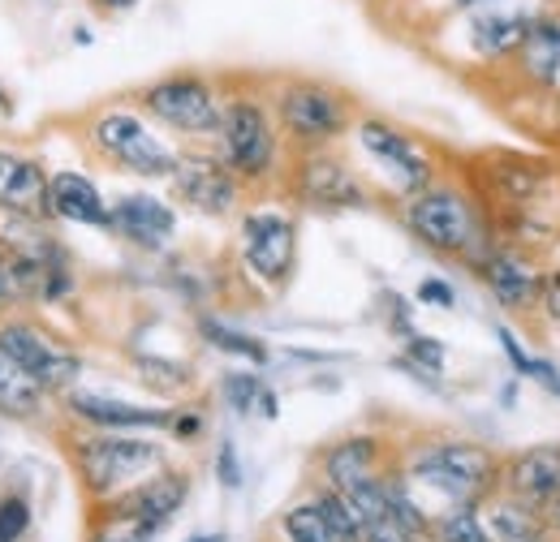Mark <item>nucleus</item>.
<instances>
[{
  "instance_id": "1",
  "label": "nucleus",
  "mask_w": 560,
  "mask_h": 542,
  "mask_svg": "<svg viewBox=\"0 0 560 542\" xmlns=\"http://www.w3.org/2000/svg\"><path fill=\"white\" fill-rule=\"evenodd\" d=\"M401 224L431 255L457 259L470 271L504 241L488 199L479 190H466V186H453V181H431L427 190L410 195L401 203Z\"/></svg>"
},
{
  "instance_id": "2",
  "label": "nucleus",
  "mask_w": 560,
  "mask_h": 542,
  "mask_svg": "<svg viewBox=\"0 0 560 542\" xmlns=\"http://www.w3.org/2000/svg\"><path fill=\"white\" fill-rule=\"evenodd\" d=\"M500 466L504 457H495L491 448L475 439H427L419 448L406 452L401 474L410 482V491H427L448 508H466V504H483L488 495L500 491Z\"/></svg>"
},
{
  "instance_id": "3",
  "label": "nucleus",
  "mask_w": 560,
  "mask_h": 542,
  "mask_svg": "<svg viewBox=\"0 0 560 542\" xmlns=\"http://www.w3.org/2000/svg\"><path fill=\"white\" fill-rule=\"evenodd\" d=\"M272 117L293 146L319 151L353 130V99L319 78H289L272 91Z\"/></svg>"
},
{
  "instance_id": "4",
  "label": "nucleus",
  "mask_w": 560,
  "mask_h": 542,
  "mask_svg": "<svg viewBox=\"0 0 560 542\" xmlns=\"http://www.w3.org/2000/svg\"><path fill=\"white\" fill-rule=\"evenodd\" d=\"M73 461L95 499H113V495L139 486L142 478L160 474L164 448L155 439L130 435V431H95L73 444Z\"/></svg>"
},
{
  "instance_id": "5",
  "label": "nucleus",
  "mask_w": 560,
  "mask_h": 542,
  "mask_svg": "<svg viewBox=\"0 0 560 542\" xmlns=\"http://www.w3.org/2000/svg\"><path fill=\"white\" fill-rule=\"evenodd\" d=\"M215 155L237 173V181H268L280 155V126L259 95H229L215 130Z\"/></svg>"
},
{
  "instance_id": "6",
  "label": "nucleus",
  "mask_w": 560,
  "mask_h": 542,
  "mask_svg": "<svg viewBox=\"0 0 560 542\" xmlns=\"http://www.w3.org/2000/svg\"><path fill=\"white\" fill-rule=\"evenodd\" d=\"M91 151L135 177H173L177 155H182L130 108H104L91 121Z\"/></svg>"
},
{
  "instance_id": "7",
  "label": "nucleus",
  "mask_w": 560,
  "mask_h": 542,
  "mask_svg": "<svg viewBox=\"0 0 560 542\" xmlns=\"http://www.w3.org/2000/svg\"><path fill=\"white\" fill-rule=\"evenodd\" d=\"M139 104L147 117H155L160 126L177 130L190 138H211L220 130V113H224V95L215 91V82L203 73H168L155 78L139 91Z\"/></svg>"
},
{
  "instance_id": "8",
  "label": "nucleus",
  "mask_w": 560,
  "mask_h": 542,
  "mask_svg": "<svg viewBox=\"0 0 560 542\" xmlns=\"http://www.w3.org/2000/svg\"><path fill=\"white\" fill-rule=\"evenodd\" d=\"M353 134H358V146L366 151V160L380 168V177L401 199L419 195V190H427L440 177L431 151H422L415 138L406 134V130H397L393 121H384V117H358L353 121Z\"/></svg>"
},
{
  "instance_id": "9",
  "label": "nucleus",
  "mask_w": 560,
  "mask_h": 542,
  "mask_svg": "<svg viewBox=\"0 0 560 542\" xmlns=\"http://www.w3.org/2000/svg\"><path fill=\"white\" fill-rule=\"evenodd\" d=\"M242 263L250 275H259L268 288L289 284V275L298 268V224L293 215H284L277 207H255L242 215Z\"/></svg>"
},
{
  "instance_id": "10",
  "label": "nucleus",
  "mask_w": 560,
  "mask_h": 542,
  "mask_svg": "<svg viewBox=\"0 0 560 542\" xmlns=\"http://www.w3.org/2000/svg\"><path fill=\"white\" fill-rule=\"evenodd\" d=\"M293 199L311 211H362L371 203V190L346 160L319 146L293 160Z\"/></svg>"
},
{
  "instance_id": "11",
  "label": "nucleus",
  "mask_w": 560,
  "mask_h": 542,
  "mask_svg": "<svg viewBox=\"0 0 560 542\" xmlns=\"http://www.w3.org/2000/svg\"><path fill=\"white\" fill-rule=\"evenodd\" d=\"M475 190L491 203V211L535 207V199L552 186V164L522 151H488L475 160Z\"/></svg>"
},
{
  "instance_id": "12",
  "label": "nucleus",
  "mask_w": 560,
  "mask_h": 542,
  "mask_svg": "<svg viewBox=\"0 0 560 542\" xmlns=\"http://www.w3.org/2000/svg\"><path fill=\"white\" fill-rule=\"evenodd\" d=\"M0 353H9L44 392H70L73 379L82 375V357L73 349L22 319L0 323Z\"/></svg>"
},
{
  "instance_id": "13",
  "label": "nucleus",
  "mask_w": 560,
  "mask_h": 542,
  "mask_svg": "<svg viewBox=\"0 0 560 542\" xmlns=\"http://www.w3.org/2000/svg\"><path fill=\"white\" fill-rule=\"evenodd\" d=\"M479 284L491 293V302L517 319L539 315V288H544V263L535 250L500 241L488 259L475 268Z\"/></svg>"
},
{
  "instance_id": "14",
  "label": "nucleus",
  "mask_w": 560,
  "mask_h": 542,
  "mask_svg": "<svg viewBox=\"0 0 560 542\" xmlns=\"http://www.w3.org/2000/svg\"><path fill=\"white\" fill-rule=\"evenodd\" d=\"M168 181H173V195L199 215H229L242 199L237 173L215 151H182Z\"/></svg>"
},
{
  "instance_id": "15",
  "label": "nucleus",
  "mask_w": 560,
  "mask_h": 542,
  "mask_svg": "<svg viewBox=\"0 0 560 542\" xmlns=\"http://www.w3.org/2000/svg\"><path fill=\"white\" fill-rule=\"evenodd\" d=\"M500 491L530 504V508H544L548 499L560 495V444H535V448H522L513 457H504L500 466Z\"/></svg>"
},
{
  "instance_id": "16",
  "label": "nucleus",
  "mask_w": 560,
  "mask_h": 542,
  "mask_svg": "<svg viewBox=\"0 0 560 542\" xmlns=\"http://www.w3.org/2000/svg\"><path fill=\"white\" fill-rule=\"evenodd\" d=\"M186 495H190V478L182 474V470H160V474L142 478L139 486H130V491H121V495H113V499H104L113 512H126V517H139L147 526H155V530H164L177 512H182V504H186Z\"/></svg>"
},
{
  "instance_id": "17",
  "label": "nucleus",
  "mask_w": 560,
  "mask_h": 542,
  "mask_svg": "<svg viewBox=\"0 0 560 542\" xmlns=\"http://www.w3.org/2000/svg\"><path fill=\"white\" fill-rule=\"evenodd\" d=\"M66 409L95 431H168V422H173V409L130 405V401H113V397L78 392V388L66 392Z\"/></svg>"
},
{
  "instance_id": "18",
  "label": "nucleus",
  "mask_w": 560,
  "mask_h": 542,
  "mask_svg": "<svg viewBox=\"0 0 560 542\" xmlns=\"http://www.w3.org/2000/svg\"><path fill=\"white\" fill-rule=\"evenodd\" d=\"M380 466H384V444L375 435H350V439H337L319 452V482L346 495L358 482L384 474Z\"/></svg>"
},
{
  "instance_id": "19",
  "label": "nucleus",
  "mask_w": 560,
  "mask_h": 542,
  "mask_svg": "<svg viewBox=\"0 0 560 542\" xmlns=\"http://www.w3.org/2000/svg\"><path fill=\"white\" fill-rule=\"evenodd\" d=\"M113 228L142 250H164L177 233V211L151 195H126L113 203Z\"/></svg>"
},
{
  "instance_id": "20",
  "label": "nucleus",
  "mask_w": 560,
  "mask_h": 542,
  "mask_svg": "<svg viewBox=\"0 0 560 542\" xmlns=\"http://www.w3.org/2000/svg\"><path fill=\"white\" fill-rule=\"evenodd\" d=\"M0 207L22 215V220L48 215V173L39 160L0 151Z\"/></svg>"
},
{
  "instance_id": "21",
  "label": "nucleus",
  "mask_w": 560,
  "mask_h": 542,
  "mask_svg": "<svg viewBox=\"0 0 560 542\" xmlns=\"http://www.w3.org/2000/svg\"><path fill=\"white\" fill-rule=\"evenodd\" d=\"M48 215L91 224V228H113V207L104 203L100 186L82 173H52L48 177Z\"/></svg>"
},
{
  "instance_id": "22",
  "label": "nucleus",
  "mask_w": 560,
  "mask_h": 542,
  "mask_svg": "<svg viewBox=\"0 0 560 542\" xmlns=\"http://www.w3.org/2000/svg\"><path fill=\"white\" fill-rule=\"evenodd\" d=\"M517 78H526L530 86H557L560 78V9L535 13L530 35L522 44V52L513 57Z\"/></svg>"
},
{
  "instance_id": "23",
  "label": "nucleus",
  "mask_w": 560,
  "mask_h": 542,
  "mask_svg": "<svg viewBox=\"0 0 560 542\" xmlns=\"http://www.w3.org/2000/svg\"><path fill=\"white\" fill-rule=\"evenodd\" d=\"M530 22L535 13H522V9H509V13L483 9L470 17V44L483 61H513L530 35Z\"/></svg>"
},
{
  "instance_id": "24",
  "label": "nucleus",
  "mask_w": 560,
  "mask_h": 542,
  "mask_svg": "<svg viewBox=\"0 0 560 542\" xmlns=\"http://www.w3.org/2000/svg\"><path fill=\"white\" fill-rule=\"evenodd\" d=\"M483 526L495 542H552L544 526V508H530L504 491L483 499Z\"/></svg>"
},
{
  "instance_id": "25",
  "label": "nucleus",
  "mask_w": 560,
  "mask_h": 542,
  "mask_svg": "<svg viewBox=\"0 0 560 542\" xmlns=\"http://www.w3.org/2000/svg\"><path fill=\"white\" fill-rule=\"evenodd\" d=\"M220 397L229 401L233 413H246V417H280V401L277 392L259 379V375H246V370H229L220 379Z\"/></svg>"
},
{
  "instance_id": "26",
  "label": "nucleus",
  "mask_w": 560,
  "mask_h": 542,
  "mask_svg": "<svg viewBox=\"0 0 560 542\" xmlns=\"http://www.w3.org/2000/svg\"><path fill=\"white\" fill-rule=\"evenodd\" d=\"M0 413H9V417H39L44 413V388L9 353H0Z\"/></svg>"
},
{
  "instance_id": "27",
  "label": "nucleus",
  "mask_w": 560,
  "mask_h": 542,
  "mask_svg": "<svg viewBox=\"0 0 560 542\" xmlns=\"http://www.w3.org/2000/svg\"><path fill=\"white\" fill-rule=\"evenodd\" d=\"M199 337L208 340L215 353L242 357V362H250V366H268V357H272V349H268L264 340L246 337V332H237V328H229V323H220V319H211V315L199 319Z\"/></svg>"
},
{
  "instance_id": "28",
  "label": "nucleus",
  "mask_w": 560,
  "mask_h": 542,
  "mask_svg": "<svg viewBox=\"0 0 560 542\" xmlns=\"http://www.w3.org/2000/svg\"><path fill=\"white\" fill-rule=\"evenodd\" d=\"M315 508H319V517H324V526H328V534L337 542H366V530H362V517L353 512V504L341 495V491H332V486H319L315 491Z\"/></svg>"
},
{
  "instance_id": "29",
  "label": "nucleus",
  "mask_w": 560,
  "mask_h": 542,
  "mask_svg": "<svg viewBox=\"0 0 560 542\" xmlns=\"http://www.w3.org/2000/svg\"><path fill=\"white\" fill-rule=\"evenodd\" d=\"M435 542H495L483 526V504L448 508L435 517Z\"/></svg>"
},
{
  "instance_id": "30",
  "label": "nucleus",
  "mask_w": 560,
  "mask_h": 542,
  "mask_svg": "<svg viewBox=\"0 0 560 542\" xmlns=\"http://www.w3.org/2000/svg\"><path fill=\"white\" fill-rule=\"evenodd\" d=\"M280 530H284V539L289 542H337L332 534H328V526H324V517H319L315 499L293 504V508L280 517Z\"/></svg>"
},
{
  "instance_id": "31",
  "label": "nucleus",
  "mask_w": 560,
  "mask_h": 542,
  "mask_svg": "<svg viewBox=\"0 0 560 542\" xmlns=\"http://www.w3.org/2000/svg\"><path fill=\"white\" fill-rule=\"evenodd\" d=\"M155 534H160V530L147 526V521H139V517H126V512L104 508V517H100V526H95L91 542H151Z\"/></svg>"
},
{
  "instance_id": "32",
  "label": "nucleus",
  "mask_w": 560,
  "mask_h": 542,
  "mask_svg": "<svg viewBox=\"0 0 560 542\" xmlns=\"http://www.w3.org/2000/svg\"><path fill=\"white\" fill-rule=\"evenodd\" d=\"M139 375L147 388L164 392V397H177V392H190V370L182 362H160V357H139Z\"/></svg>"
},
{
  "instance_id": "33",
  "label": "nucleus",
  "mask_w": 560,
  "mask_h": 542,
  "mask_svg": "<svg viewBox=\"0 0 560 542\" xmlns=\"http://www.w3.org/2000/svg\"><path fill=\"white\" fill-rule=\"evenodd\" d=\"M31 530V504L22 495H4L0 499V542H18Z\"/></svg>"
},
{
  "instance_id": "34",
  "label": "nucleus",
  "mask_w": 560,
  "mask_h": 542,
  "mask_svg": "<svg viewBox=\"0 0 560 542\" xmlns=\"http://www.w3.org/2000/svg\"><path fill=\"white\" fill-rule=\"evenodd\" d=\"M495 340H500V349H504V357H509L513 375H517V379H530V375H535V362H539V357H530V353H526V344L513 337L509 328H495Z\"/></svg>"
},
{
  "instance_id": "35",
  "label": "nucleus",
  "mask_w": 560,
  "mask_h": 542,
  "mask_svg": "<svg viewBox=\"0 0 560 542\" xmlns=\"http://www.w3.org/2000/svg\"><path fill=\"white\" fill-rule=\"evenodd\" d=\"M539 319L560 328V263L544 268V288H539Z\"/></svg>"
},
{
  "instance_id": "36",
  "label": "nucleus",
  "mask_w": 560,
  "mask_h": 542,
  "mask_svg": "<svg viewBox=\"0 0 560 542\" xmlns=\"http://www.w3.org/2000/svg\"><path fill=\"white\" fill-rule=\"evenodd\" d=\"M419 302L422 306H435V310H453V306H457V293H453V284H448V280L427 275V280L419 284Z\"/></svg>"
},
{
  "instance_id": "37",
  "label": "nucleus",
  "mask_w": 560,
  "mask_h": 542,
  "mask_svg": "<svg viewBox=\"0 0 560 542\" xmlns=\"http://www.w3.org/2000/svg\"><path fill=\"white\" fill-rule=\"evenodd\" d=\"M215 478H220V486H229V491H237V486H242V461H237L233 439H224V444H220V452H215Z\"/></svg>"
},
{
  "instance_id": "38",
  "label": "nucleus",
  "mask_w": 560,
  "mask_h": 542,
  "mask_svg": "<svg viewBox=\"0 0 560 542\" xmlns=\"http://www.w3.org/2000/svg\"><path fill=\"white\" fill-rule=\"evenodd\" d=\"M168 431H173L177 439H195V435H203V413H199V409H173Z\"/></svg>"
},
{
  "instance_id": "39",
  "label": "nucleus",
  "mask_w": 560,
  "mask_h": 542,
  "mask_svg": "<svg viewBox=\"0 0 560 542\" xmlns=\"http://www.w3.org/2000/svg\"><path fill=\"white\" fill-rule=\"evenodd\" d=\"M366 542H415V539L401 534L393 521H380V526H366Z\"/></svg>"
},
{
  "instance_id": "40",
  "label": "nucleus",
  "mask_w": 560,
  "mask_h": 542,
  "mask_svg": "<svg viewBox=\"0 0 560 542\" xmlns=\"http://www.w3.org/2000/svg\"><path fill=\"white\" fill-rule=\"evenodd\" d=\"M544 526H548V534H552V542H560V495H557V499H548V504H544Z\"/></svg>"
},
{
  "instance_id": "41",
  "label": "nucleus",
  "mask_w": 560,
  "mask_h": 542,
  "mask_svg": "<svg viewBox=\"0 0 560 542\" xmlns=\"http://www.w3.org/2000/svg\"><path fill=\"white\" fill-rule=\"evenodd\" d=\"M95 4H100V9H108V13H130L139 0H95Z\"/></svg>"
},
{
  "instance_id": "42",
  "label": "nucleus",
  "mask_w": 560,
  "mask_h": 542,
  "mask_svg": "<svg viewBox=\"0 0 560 542\" xmlns=\"http://www.w3.org/2000/svg\"><path fill=\"white\" fill-rule=\"evenodd\" d=\"M13 302V293H9V275H4V263H0V310Z\"/></svg>"
},
{
  "instance_id": "43",
  "label": "nucleus",
  "mask_w": 560,
  "mask_h": 542,
  "mask_svg": "<svg viewBox=\"0 0 560 542\" xmlns=\"http://www.w3.org/2000/svg\"><path fill=\"white\" fill-rule=\"evenodd\" d=\"M457 9H479V4H488V0H453Z\"/></svg>"
},
{
  "instance_id": "44",
  "label": "nucleus",
  "mask_w": 560,
  "mask_h": 542,
  "mask_svg": "<svg viewBox=\"0 0 560 542\" xmlns=\"http://www.w3.org/2000/svg\"><path fill=\"white\" fill-rule=\"evenodd\" d=\"M186 542H224L220 534H195V539H186Z\"/></svg>"
},
{
  "instance_id": "45",
  "label": "nucleus",
  "mask_w": 560,
  "mask_h": 542,
  "mask_svg": "<svg viewBox=\"0 0 560 542\" xmlns=\"http://www.w3.org/2000/svg\"><path fill=\"white\" fill-rule=\"evenodd\" d=\"M557 250H560V241H557Z\"/></svg>"
}]
</instances>
